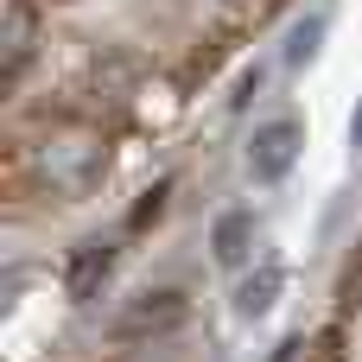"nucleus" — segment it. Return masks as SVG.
Here are the masks:
<instances>
[{"label": "nucleus", "instance_id": "nucleus-1", "mask_svg": "<svg viewBox=\"0 0 362 362\" xmlns=\"http://www.w3.org/2000/svg\"><path fill=\"white\" fill-rule=\"evenodd\" d=\"M25 165H32V178H38L51 197L76 204V197H89V191L102 185V172H108V146H102L95 134H51V140L25 146Z\"/></svg>", "mask_w": 362, "mask_h": 362}, {"label": "nucleus", "instance_id": "nucleus-2", "mask_svg": "<svg viewBox=\"0 0 362 362\" xmlns=\"http://www.w3.org/2000/svg\"><path fill=\"white\" fill-rule=\"evenodd\" d=\"M185 318H191V299H185L178 286H146V293H134V299L115 312L108 337H115V344H159V337L185 331Z\"/></svg>", "mask_w": 362, "mask_h": 362}, {"label": "nucleus", "instance_id": "nucleus-3", "mask_svg": "<svg viewBox=\"0 0 362 362\" xmlns=\"http://www.w3.org/2000/svg\"><path fill=\"white\" fill-rule=\"evenodd\" d=\"M299 153H305V121H299V115H274V121H261V127L248 134L242 165H248L255 185H280V178L299 165Z\"/></svg>", "mask_w": 362, "mask_h": 362}, {"label": "nucleus", "instance_id": "nucleus-4", "mask_svg": "<svg viewBox=\"0 0 362 362\" xmlns=\"http://www.w3.org/2000/svg\"><path fill=\"white\" fill-rule=\"evenodd\" d=\"M32 51H38V13H32V0H13L6 19H0V83L6 89H19Z\"/></svg>", "mask_w": 362, "mask_h": 362}, {"label": "nucleus", "instance_id": "nucleus-5", "mask_svg": "<svg viewBox=\"0 0 362 362\" xmlns=\"http://www.w3.org/2000/svg\"><path fill=\"white\" fill-rule=\"evenodd\" d=\"M210 261L229 267V274H242L255 261V210H223L210 223Z\"/></svg>", "mask_w": 362, "mask_h": 362}, {"label": "nucleus", "instance_id": "nucleus-6", "mask_svg": "<svg viewBox=\"0 0 362 362\" xmlns=\"http://www.w3.org/2000/svg\"><path fill=\"white\" fill-rule=\"evenodd\" d=\"M280 293H286V267H280V261L248 267V274L235 280V318H242V325H261V318L280 305Z\"/></svg>", "mask_w": 362, "mask_h": 362}, {"label": "nucleus", "instance_id": "nucleus-7", "mask_svg": "<svg viewBox=\"0 0 362 362\" xmlns=\"http://www.w3.org/2000/svg\"><path fill=\"white\" fill-rule=\"evenodd\" d=\"M108 274H115V242H83L76 255H70V274H64V293L76 299V305H89L102 286H108Z\"/></svg>", "mask_w": 362, "mask_h": 362}, {"label": "nucleus", "instance_id": "nucleus-8", "mask_svg": "<svg viewBox=\"0 0 362 362\" xmlns=\"http://www.w3.org/2000/svg\"><path fill=\"white\" fill-rule=\"evenodd\" d=\"M325 32H331V13H325V6L299 13V19L286 25V51H280V57H286V70H305V64L325 51Z\"/></svg>", "mask_w": 362, "mask_h": 362}, {"label": "nucleus", "instance_id": "nucleus-9", "mask_svg": "<svg viewBox=\"0 0 362 362\" xmlns=\"http://www.w3.org/2000/svg\"><path fill=\"white\" fill-rule=\"evenodd\" d=\"M134 76H140V64H134L127 51H102V57L89 64V83H95L102 95H127V89H134Z\"/></svg>", "mask_w": 362, "mask_h": 362}, {"label": "nucleus", "instance_id": "nucleus-10", "mask_svg": "<svg viewBox=\"0 0 362 362\" xmlns=\"http://www.w3.org/2000/svg\"><path fill=\"white\" fill-rule=\"evenodd\" d=\"M305 362H350V337H344V325H325V331L305 344Z\"/></svg>", "mask_w": 362, "mask_h": 362}, {"label": "nucleus", "instance_id": "nucleus-11", "mask_svg": "<svg viewBox=\"0 0 362 362\" xmlns=\"http://www.w3.org/2000/svg\"><path fill=\"white\" fill-rule=\"evenodd\" d=\"M165 197H172V185H153V191H146V204H134L127 229H146V223H159V216H165Z\"/></svg>", "mask_w": 362, "mask_h": 362}, {"label": "nucleus", "instance_id": "nucleus-12", "mask_svg": "<svg viewBox=\"0 0 362 362\" xmlns=\"http://www.w3.org/2000/svg\"><path fill=\"white\" fill-rule=\"evenodd\" d=\"M261 83H267V70H261V64H255V70H242V76H235V95H229V102L242 108L248 95H261Z\"/></svg>", "mask_w": 362, "mask_h": 362}, {"label": "nucleus", "instance_id": "nucleus-13", "mask_svg": "<svg viewBox=\"0 0 362 362\" xmlns=\"http://www.w3.org/2000/svg\"><path fill=\"white\" fill-rule=\"evenodd\" d=\"M350 146L362 153V95H356V115H350Z\"/></svg>", "mask_w": 362, "mask_h": 362}]
</instances>
